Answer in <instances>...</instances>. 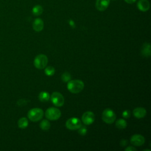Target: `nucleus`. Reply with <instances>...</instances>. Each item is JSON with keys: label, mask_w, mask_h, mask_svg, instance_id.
Returning <instances> with one entry per match:
<instances>
[{"label": "nucleus", "mask_w": 151, "mask_h": 151, "mask_svg": "<svg viewBox=\"0 0 151 151\" xmlns=\"http://www.w3.org/2000/svg\"><path fill=\"white\" fill-rule=\"evenodd\" d=\"M116 126L118 129H125L126 127V126H127V123H126V122L124 119H119L118 120L116 121Z\"/></svg>", "instance_id": "17"}, {"label": "nucleus", "mask_w": 151, "mask_h": 151, "mask_svg": "<svg viewBox=\"0 0 151 151\" xmlns=\"http://www.w3.org/2000/svg\"><path fill=\"white\" fill-rule=\"evenodd\" d=\"M141 53L143 56L149 57L150 55V45L149 43H145L142 47Z\"/></svg>", "instance_id": "14"}, {"label": "nucleus", "mask_w": 151, "mask_h": 151, "mask_svg": "<svg viewBox=\"0 0 151 151\" xmlns=\"http://www.w3.org/2000/svg\"><path fill=\"white\" fill-rule=\"evenodd\" d=\"M145 140V137L140 134H134L130 139L131 143L136 146H140L143 145Z\"/></svg>", "instance_id": "9"}, {"label": "nucleus", "mask_w": 151, "mask_h": 151, "mask_svg": "<svg viewBox=\"0 0 151 151\" xmlns=\"http://www.w3.org/2000/svg\"><path fill=\"white\" fill-rule=\"evenodd\" d=\"M43 110L40 108H33L28 112V117L32 122H38L43 117Z\"/></svg>", "instance_id": "2"}, {"label": "nucleus", "mask_w": 151, "mask_h": 151, "mask_svg": "<svg viewBox=\"0 0 151 151\" xmlns=\"http://www.w3.org/2000/svg\"><path fill=\"white\" fill-rule=\"evenodd\" d=\"M78 133L81 135H85L87 133V129L86 128V127L85 126H80V127H79L78 129Z\"/></svg>", "instance_id": "22"}, {"label": "nucleus", "mask_w": 151, "mask_h": 151, "mask_svg": "<svg viewBox=\"0 0 151 151\" xmlns=\"http://www.w3.org/2000/svg\"><path fill=\"white\" fill-rule=\"evenodd\" d=\"M50 122L46 120V119H44V120H42L40 124V127L41 129L44 130H48L50 128Z\"/></svg>", "instance_id": "19"}, {"label": "nucleus", "mask_w": 151, "mask_h": 151, "mask_svg": "<svg viewBox=\"0 0 151 151\" xmlns=\"http://www.w3.org/2000/svg\"><path fill=\"white\" fill-rule=\"evenodd\" d=\"M81 126V121L77 117H71L68 119L65 123V126L70 130L78 129Z\"/></svg>", "instance_id": "6"}, {"label": "nucleus", "mask_w": 151, "mask_h": 151, "mask_svg": "<svg viewBox=\"0 0 151 151\" xmlns=\"http://www.w3.org/2000/svg\"><path fill=\"white\" fill-rule=\"evenodd\" d=\"M82 122L86 125L92 124L94 121V114L92 111H88L85 112L81 117Z\"/></svg>", "instance_id": "8"}, {"label": "nucleus", "mask_w": 151, "mask_h": 151, "mask_svg": "<svg viewBox=\"0 0 151 151\" xmlns=\"http://www.w3.org/2000/svg\"><path fill=\"white\" fill-rule=\"evenodd\" d=\"M48 63V58L44 54H39L34 59V64L37 68L42 69L46 67Z\"/></svg>", "instance_id": "3"}, {"label": "nucleus", "mask_w": 151, "mask_h": 151, "mask_svg": "<svg viewBox=\"0 0 151 151\" xmlns=\"http://www.w3.org/2000/svg\"><path fill=\"white\" fill-rule=\"evenodd\" d=\"M110 0H96V8L99 11H105L109 6Z\"/></svg>", "instance_id": "10"}, {"label": "nucleus", "mask_w": 151, "mask_h": 151, "mask_svg": "<svg viewBox=\"0 0 151 151\" xmlns=\"http://www.w3.org/2000/svg\"><path fill=\"white\" fill-rule=\"evenodd\" d=\"M28 125V121L26 117H21L18 122V126L20 129H25Z\"/></svg>", "instance_id": "15"}, {"label": "nucleus", "mask_w": 151, "mask_h": 151, "mask_svg": "<svg viewBox=\"0 0 151 151\" xmlns=\"http://www.w3.org/2000/svg\"><path fill=\"white\" fill-rule=\"evenodd\" d=\"M38 97H39V99L40 101L45 102L49 100L50 94L48 93H47L46 91H42L40 93Z\"/></svg>", "instance_id": "18"}, {"label": "nucleus", "mask_w": 151, "mask_h": 151, "mask_svg": "<svg viewBox=\"0 0 151 151\" xmlns=\"http://www.w3.org/2000/svg\"><path fill=\"white\" fill-rule=\"evenodd\" d=\"M102 119L105 123L111 124L116 120V114L111 109H106L103 111Z\"/></svg>", "instance_id": "4"}, {"label": "nucleus", "mask_w": 151, "mask_h": 151, "mask_svg": "<svg viewBox=\"0 0 151 151\" xmlns=\"http://www.w3.org/2000/svg\"><path fill=\"white\" fill-rule=\"evenodd\" d=\"M126 3L129 4H132L134 3L137 0H124Z\"/></svg>", "instance_id": "26"}, {"label": "nucleus", "mask_w": 151, "mask_h": 151, "mask_svg": "<svg viewBox=\"0 0 151 151\" xmlns=\"http://www.w3.org/2000/svg\"><path fill=\"white\" fill-rule=\"evenodd\" d=\"M137 8L142 12H146L150 8V3L147 0H139L137 4Z\"/></svg>", "instance_id": "11"}, {"label": "nucleus", "mask_w": 151, "mask_h": 151, "mask_svg": "<svg viewBox=\"0 0 151 151\" xmlns=\"http://www.w3.org/2000/svg\"><path fill=\"white\" fill-rule=\"evenodd\" d=\"M133 113L136 118L141 119L146 116V110L143 107H137L133 110Z\"/></svg>", "instance_id": "13"}, {"label": "nucleus", "mask_w": 151, "mask_h": 151, "mask_svg": "<svg viewBox=\"0 0 151 151\" xmlns=\"http://www.w3.org/2000/svg\"><path fill=\"white\" fill-rule=\"evenodd\" d=\"M32 12L34 15L38 16L40 15L43 12V8L40 5H35L32 9Z\"/></svg>", "instance_id": "16"}, {"label": "nucleus", "mask_w": 151, "mask_h": 151, "mask_svg": "<svg viewBox=\"0 0 151 151\" xmlns=\"http://www.w3.org/2000/svg\"><path fill=\"white\" fill-rule=\"evenodd\" d=\"M127 144V140H125V139H123V140H122L121 142H120V145H121L122 146H125Z\"/></svg>", "instance_id": "25"}, {"label": "nucleus", "mask_w": 151, "mask_h": 151, "mask_svg": "<svg viewBox=\"0 0 151 151\" xmlns=\"http://www.w3.org/2000/svg\"><path fill=\"white\" fill-rule=\"evenodd\" d=\"M32 28L37 32H40L42 31L44 28L43 21L39 18L35 19L32 23Z\"/></svg>", "instance_id": "12"}, {"label": "nucleus", "mask_w": 151, "mask_h": 151, "mask_svg": "<svg viewBox=\"0 0 151 151\" xmlns=\"http://www.w3.org/2000/svg\"><path fill=\"white\" fill-rule=\"evenodd\" d=\"M126 151H133V150H136V149L132 146H129L125 149Z\"/></svg>", "instance_id": "24"}, {"label": "nucleus", "mask_w": 151, "mask_h": 151, "mask_svg": "<svg viewBox=\"0 0 151 151\" xmlns=\"http://www.w3.org/2000/svg\"><path fill=\"white\" fill-rule=\"evenodd\" d=\"M45 117L51 120L58 119L61 116V111L55 107H50L45 111Z\"/></svg>", "instance_id": "5"}, {"label": "nucleus", "mask_w": 151, "mask_h": 151, "mask_svg": "<svg viewBox=\"0 0 151 151\" xmlns=\"http://www.w3.org/2000/svg\"><path fill=\"white\" fill-rule=\"evenodd\" d=\"M61 79L64 82L69 81L71 80V75H70V74L69 73H68V72H65L64 73H63L62 74Z\"/></svg>", "instance_id": "21"}, {"label": "nucleus", "mask_w": 151, "mask_h": 151, "mask_svg": "<svg viewBox=\"0 0 151 151\" xmlns=\"http://www.w3.org/2000/svg\"><path fill=\"white\" fill-rule=\"evenodd\" d=\"M51 99L52 103L57 107H61L64 104V99L63 95L58 92H53Z\"/></svg>", "instance_id": "7"}, {"label": "nucleus", "mask_w": 151, "mask_h": 151, "mask_svg": "<svg viewBox=\"0 0 151 151\" xmlns=\"http://www.w3.org/2000/svg\"><path fill=\"white\" fill-rule=\"evenodd\" d=\"M84 86V83L80 80H71L67 84V88L72 93H80L83 89Z\"/></svg>", "instance_id": "1"}, {"label": "nucleus", "mask_w": 151, "mask_h": 151, "mask_svg": "<svg viewBox=\"0 0 151 151\" xmlns=\"http://www.w3.org/2000/svg\"><path fill=\"white\" fill-rule=\"evenodd\" d=\"M122 116L124 118H126V119H128L130 116V111L128 110H124L123 113H122Z\"/></svg>", "instance_id": "23"}, {"label": "nucleus", "mask_w": 151, "mask_h": 151, "mask_svg": "<svg viewBox=\"0 0 151 151\" xmlns=\"http://www.w3.org/2000/svg\"><path fill=\"white\" fill-rule=\"evenodd\" d=\"M54 73H55V69L51 66L47 67L45 70V73L48 76H51L54 75Z\"/></svg>", "instance_id": "20"}]
</instances>
